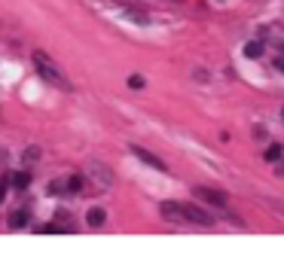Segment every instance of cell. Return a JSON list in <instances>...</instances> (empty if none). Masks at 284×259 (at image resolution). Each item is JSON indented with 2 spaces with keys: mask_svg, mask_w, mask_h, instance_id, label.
Listing matches in <instances>:
<instances>
[{
  "mask_svg": "<svg viewBox=\"0 0 284 259\" xmlns=\"http://www.w3.org/2000/svg\"><path fill=\"white\" fill-rule=\"evenodd\" d=\"M34 64H37V71H40V76L46 79V82H52V85H58V89H70L67 85V79H64V74L58 71L55 64L49 61V55L46 52H34Z\"/></svg>",
  "mask_w": 284,
  "mask_h": 259,
  "instance_id": "obj_1",
  "label": "cell"
},
{
  "mask_svg": "<svg viewBox=\"0 0 284 259\" xmlns=\"http://www.w3.org/2000/svg\"><path fill=\"white\" fill-rule=\"evenodd\" d=\"M196 198L214 204V207H226V192H220V189H208V186H196Z\"/></svg>",
  "mask_w": 284,
  "mask_h": 259,
  "instance_id": "obj_2",
  "label": "cell"
},
{
  "mask_svg": "<svg viewBox=\"0 0 284 259\" xmlns=\"http://www.w3.org/2000/svg\"><path fill=\"white\" fill-rule=\"evenodd\" d=\"M181 211H184V220L187 222H199V226H208V222H211V214H205L202 211V207H196V204H181Z\"/></svg>",
  "mask_w": 284,
  "mask_h": 259,
  "instance_id": "obj_3",
  "label": "cell"
},
{
  "mask_svg": "<svg viewBox=\"0 0 284 259\" xmlns=\"http://www.w3.org/2000/svg\"><path fill=\"white\" fill-rule=\"evenodd\" d=\"M132 152L138 155L141 162H147L150 168H156V171H165V162H162V159H156L153 152H147V149H141V147H132Z\"/></svg>",
  "mask_w": 284,
  "mask_h": 259,
  "instance_id": "obj_4",
  "label": "cell"
},
{
  "mask_svg": "<svg viewBox=\"0 0 284 259\" xmlns=\"http://www.w3.org/2000/svg\"><path fill=\"white\" fill-rule=\"evenodd\" d=\"M162 217L165 220H184V211H181V201H162Z\"/></svg>",
  "mask_w": 284,
  "mask_h": 259,
  "instance_id": "obj_5",
  "label": "cell"
},
{
  "mask_svg": "<svg viewBox=\"0 0 284 259\" xmlns=\"http://www.w3.org/2000/svg\"><path fill=\"white\" fill-rule=\"evenodd\" d=\"M104 220H107V214H104L101 207H92V211L86 214V222H89L92 229H101V226H104Z\"/></svg>",
  "mask_w": 284,
  "mask_h": 259,
  "instance_id": "obj_6",
  "label": "cell"
},
{
  "mask_svg": "<svg viewBox=\"0 0 284 259\" xmlns=\"http://www.w3.org/2000/svg\"><path fill=\"white\" fill-rule=\"evenodd\" d=\"M9 226L12 229H25L28 226V211H12L9 214Z\"/></svg>",
  "mask_w": 284,
  "mask_h": 259,
  "instance_id": "obj_7",
  "label": "cell"
},
{
  "mask_svg": "<svg viewBox=\"0 0 284 259\" xmlns=\"http://www.w3.org/2000/svg\"><path fill=\"white\" fill-rule=\"evenodd\" d=\"M9 177H12L15 189H28L31 186V174H28V171H15V174H9Z\"/></svg>",
  "mask_w": 284,
  "mask_h": 259,
  "instance_id": "obj_8",
  "label": "cell"
},
{
  "mask_svg": "<svg viewBox=\"0 0 284 259\" xmlns=\"http://www.w3.org/2000/svg\"><path fill=\"white\" fill-rule=\"evenodd\" d=\"M244 55L247 58H260L263 55V43H257V40L254 43H244Z\"/></svg>",
  "mask_w": 284,
  "mask_h": 259,
  "instance_id": "obj_9",
  "label": "cell"
},
{
  "mask_svg": "<svg viewBox=\"0 0 284 259\" xmlns=\"http://www.w3.org/2000/svg\"><path fill=\"white\" fill-rule=\"evenodd\" d=\"M263 155H266V162H281V155H284V149H281L278 144H272V147H269V149H266Z\"/></svg>",
  "mask_w": 284,
  "mask_h": 259,
  "instance_id": "obj_10",
  "label": "cell"
},
{
  "mask_svg": "<svg viewBox=\"0 0 284 259\" xmlns=\"http://www.w3.org/2000/svg\"><path fill=\"white\" fill-rule=\"evenodd\" d=\"M64 186H67V192H80V189H83V177H80V174H74Z\"/></svg>",
  "mask_w": 284,
  "mask_h": 259,
  "instance_id": "obj_11",
  "label": "cell"
},
{
  "mask_svg": "<svg viewBox=\"0 0 284 259\" xmlns=\"http://www.w3.org/2000/svg\"><path fill=\"white\" fill-rule=\"evenodd\" d=\"M129 85H132V89H144V76H141V74L129 76Z\"/></svg>",
  "mask_w": 284,
  "mask_h": 259,
  "instance_id": "obj_12",
  "label": "cell"
},
{
  "mask_svg": "<svg viewBox=\"0 0 284 259\" xmlns=\"http://www.w3.org/2000/svg\"><path fill=\"white\" fill-rule=\"evenodd\" d=\"M34 159H40V149H37V147H31V149L25 152V162H34Z\"/></svg>",
  "mask_w": 284,
  "mask_h": 259,
  "instance_id": "obj_13",
  "label": "cell"
},
{
  "mask_svg": "<svg viewBox=\"0 0 284 259\" xmlns=\"http://www.w3.org/2000/svg\"><path fill=\"white\" fill-rule=\"evenodd\" d=\"M64 189H67L64 183H49V192H52V195H58V192H64Z\"/></svg>",
  "mask_w": 284,
  "mask_h": 259,
  "instance_id": "obj_14",
  "label": "cell"
},
{
  "mask_svg": "<svg viewBox=\"0 0 284 259\" xmlns=\"http://www.w3.org/2000/svg\"><path fill=\"white\" fill-rule=\"evenodd\" d=\"M3 198H6V183H0V204H3Z\"/></svg>",
  "mask_w": 284,
  "mask_h": 259,
  "instance_id": "obj_15",
  "label": "cell"
},
{
  "mask_svg": "<svg viewBox=\"0 0 284 259\" xmlns=\"http://www.w3.org/2000/svg\"><path fill=\"white\" fill-rule=\"evenodd\" d=\"M275 67H278V71L284 74V55H281V58H275Z\"/></svg>",
  "mask_w": 284,
  "mask_h": 259,
  "instance_id": "obj_16",
  "label": "cell"
},
{
  "mask_svg": "<svg viewBox=\"0 0 284 259\" xmlns=\"http://www.w3.org/2000/svg\"><path fill=\"white\" fill-rule=\"evenodd\" d=\"M281 52H284V40H281Z\"/></svg>",
  "mask_w": 284,
  "mask_h": 259,
  "instance_id": "obj_17",
  "label": "cell"
},
{
  "mask_svg": "<svg viewBox=\"0 0 284 259\" xmlns=\"http://www.w3.org/2000/svg\"><path fill=\"white\" fill-rule=\"evenodd\" d=\"M281 116H284V110H281Z\"/></svg>",
  "mask_w": 284,
  "mask_h": 259,
  "instance_id": "obj_18",
  "label": "cell"
}]
</instances>
